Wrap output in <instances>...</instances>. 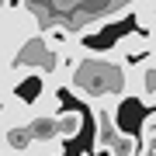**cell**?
<instances>
[{
    "mask_svg": "<svg viewBox=\"0 0 156 156\" xmlns=\"http://www.w3.org/2000/svg\"><path fill=\"white\" fill-rule=\"evenodd\" d=\"M108 153H111V156H135V153H139V139H135V135L118 132V135H115V142L108 146Z\"/></svg>",
    "mask_w": 156,
    "mask_h": 156,
    "instance_id": "9",
    "label": "cell"
},
{
    "mask_svg": "<svg viewBox=\"0 0 156 156\" xmlns=\"http://www.w3.org/2000/svg\"><path fill=\"white\" fill-rule=\"evenodd\" d=\"M135 139H139V146H156V115L153 111L146 115V122H142V128H139Z\"/></svg>",
    "mask_w": 156,
    "mask_h": 156,
    "instance_id": "10",
    "label": "cell"
},
{
    "mask_svg": "<svg viewBox=\"0 0 156 156\" xmlns=\"http://www.w3.org/2000/svg\"><path fill=\"white\" fill-rule=\"evenodd\" d=\"M125 80H128V62L118 56V52H111V49H104V52L87 49L83 56L69 66L62 87H66L76 101H87L90 108L94 104L118 108L128 97Z\"/></svg>",
    "mask_w": 156,
    "mask_h": 156,
    "instance_id": "1",
    "label": "cell"
},
{
    "mask_svg": "<svg viewBox=\"0 0 156 156\" xmlns=\"http://www.w3.org/2000/svg\"><path fill=\"white\" fill-rule=\"evenodd\" d=\"M111 52H118V56H122L128 66H132V62L153 56V38H149V35H139V31H128V35H122V38L115 42Z\"/></svg>",
    "mask_w": 156,
    "mask_h": 156,
    "instance_id": "4",
    "label": "cell"
},
{
    "mask_svg": "<svg viewBox=\"0 0 156 156\" xmlns=\"http://www.w3.org/2000/svg\"><path fill=\"white\" fill-rule=\"evenodd\" d=\"M80 132H83V111L69 108V111H59V115H56V135H59V142L76 139Z\"/></svg>",
    "mask_w": 156,
    "mask_h": 156,
    "instance_id": "5",
    "label": "cell"
},
{
    "mask_svg": "<svg viewBox=\"0 0 156 156\" xmlns=\"http://www.w3.org/2000/svg\"><path fill=\"white\" fill-rule=\"evenodd\" d=\"M90 115H94V132H97L94 149H97V153H108V146H111L115 135L122 132V128H118V118H115L118 108H111V104H94Z\"/></svg>",
    "mask_w": 156,
    "mask_h": 156,
    "instance_id": "3",
    "label": "cell"
},
{
    "mask_svg": "<svg viewBox=\"0 0 156 156\" xmlns=\"http://www.w3.org/2000/svg\"><path fill=\"white\" fill-rule=\"evenodd\" d=\"M4 7H11V0H0V11H4Z\"/></svg>",
    "mask_w": 156,
    "mask_h": 156,
    "instance_id": "11",
    "label": "cell"
},
{
    "mask_svg": "<svg viewBox=\"0 0 156 156\" xmlns=\"http://www.w3.org/2000/svg\"><path fill=\"white\" fill-rule=\"evenodd\" d=\"M135 24H139V35H149L153 38V24H156V0H135L132 4Z\"/></svg>",
    "mask_w": 156,
    "mask_h": 156,
    "instance_id": "8",
    "label": "cell"
},
{
    "mask_svg": "<svg viewBox=\"0 0 156 156\" xmlns=\"http://www.w3.org/2000/svg\"><path fill=\"white\" fill-rule=\"evenodd\" d=\"M28 135L31 142H56V115H31L28 118Z\"/></svg>",
    "mask_w": 156,
    "mask_h": 156,
    "instance_id": "6",
    "label": "cell"
},
{
    "mask_svg": "<svg viewBox=\"0 0 156 156\" xmlns=\"http://www.w3.org/2000/svg\"><path fill=\"white\" fill-rule=\"evenodd\" d=\"M59 108H62L59 90H56V87H49V83H42L38 97L28 101V111H31V115H59Z\"/></svg>",
    "mask_w": 156,
    "mask_h": 156,
    "instance_id": "7",
    "label": "cell"
},
{
    "mask_svg": "<svg viewBox=\"0 0 156 156\" xmlns=\"http://www.w3.org/2000/svg\"><path fill=\"white\" fill-rule=\"evenodd\" d=\"M125 90H128V97H139L146 108L156 104V56H146L128 66Z\"/></svg>",
    "mask_w": 156,
    "mask_h": 156,
    "instance_id": "2",
    "label": "cell"
}]
</instances>
